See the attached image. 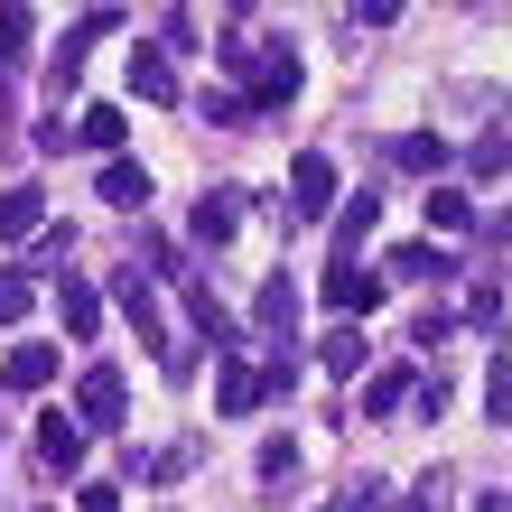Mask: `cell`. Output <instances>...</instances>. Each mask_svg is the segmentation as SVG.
<instances>
[{
	"instance_id": "37",
	"label": "cell",
	"mask_w": 512,
	"mask_h": 512,
	"mask_svg": "<svg viewBox=\"0 0 512 512\" xmlns=\"http://www.w3.org/2000/svg\"><path fill=\"white\" fill-rule=\"evenodd\" d=\"M475 512H512V485H503V494H485V503H475Z\"/></svg>"
},
{
	"instance_id": "15",
	"label": "cell",
	"mask_w": 512,
	"mask_h": 512,
	"mask_svg": "<svg viewBox=\"0 0 512 512\" xmlns=\"http://www.w3.org/2000/svg\"><path fill=\"white\" fill-rule=\"evenodd\" d=\"M38 457H47L56 475H75V466H84V419H66V410H56L47 429H38Z\"/></svg>"
},
{
	"instance_id": "17",
	"label": "cell",
	"mask_w": 512,
	"mask_h": 512,
	"mask_svg": "<svg viewBox=\"0 0 512 512\" xmlns=\"http://www.w3.org/2000/svg\"><path fill=\"white\" fill-rule=\"evenodd\" d=\"M122 131H131V122H122L112 103H84V112H75V140H84V149H103V159H122Z\"/></svg>"
},
{
	"instance_id": "2",
	"label": "cell",
	"mask_w": 512,
	"mask_h": 512,
	"mask_svg": "<svg viewBox=\"0 0 512 512\" xmlns=\"http://www.w3.org/2000/svg\"><path fill=\"white\" fill-rule=\"evenodd\" d=\"M280 215H289V224L336 215V159H326V149H298V159H289V196H280Z\"/></svg>"
},
{
	"instance_id": "30",
	"label": "cell",
	"mask_w": 512,
	"mask_h": 512,
	"mask_svg": "<svg viewBox=\"0 0 512 512\" xmlns=\"http://www.w3.org/2000/svg\"><path fill=\"white\" fill-rule=\"evenodd\" d=\"M112 28H122V10H84V19H75V38H66V56H84L94 38H112Z\"/></svg>"
},
{
	"instance_id": "36",
	"label": "cell",
	"mask_w": 512,
	"mask_h": 512,
	"mask_svg": "<svg viewBox=\"0 0 512 512\" xmlns=\"http://www.w3.org/2000/svg\"><path fill=\"white\" fill-rule=\"evenodd\" d=\"M485 243H503V252H512V215H494V224H485Z\"/></svg>"
},
{
	"instance_id": "10",
	"label": "cell",
	"mask_w": 512,
	"mask_h": 512,
	"mask_svg": "<svg viewBox=\"0 0 512 512\" xmlns=\"http://www.w3.org/2000/svg\"><path fill=\"white\" fill-rule=\"evenodd\" d=\"M56 364H66L56 345H10V354H0V382H10V391H47Z\"/></svg>"
},
{
	"instance_id": "27",
	"label": "cell",
	"mask_w": 512,
	"mask_h": 512,
	"mask_svg": "<svg viewBox=\"0 0 512 512\" xmlns=\"http://www.w3.org/2000/svg\"><path fill=\"white\" fill-rule=\"evenodd\" d=\"M485 410L512 419V354H494V364H485Z\"/></svg>"
},
{
	"instance_id": "19",
	"label": "cell",
	"mask_w": 512,
	"mask_h": 512,
	"mask_svg": "<svg viewBox=\"0 0 512 512\" xmlns=\"http://www.w3.org/2000/svg\"><path fill=\"white\" fill-rule=\"evenodd\" d=\"M401 401H419V373H373L364 382V419H391Z\"/></svg>"
},
{
	"instance_id": "20",
	"label": "cell",
	"mask_w": 512,
	"mask_h": 512,
	"mask_svg": "<svg viewBox=\"0 0 512 512\" xmlns=\"http://www.w3.org/2000/svg\"><path fill=\"white\" fill-rule=\"evenodd\" d=\"M429 233H475V196H457V187H429Z\"/></svg>"
},
{
	"instance_id": "11",
	"label": "cell",
	"mask_w": 512,
	"mask_h": 512,
	"mask_svg": "<svg viewBox=\"0 0 512 512\" xmlns=\"http://www.w3.org/2000/svg\"><path fill=\"white\" fill-rule=\"evenodd\" d=\"M56 317H66V336H75V345H94V326H103V298H94V289H84L75 270H66V280H56Z\"/></svg>"
},
{
	"instance_id": "34",
	"label": "cell",
	"mask_w": 512,
	"mask_h": 512,
	"mask_svg": "<svg viewBox=\"0 0 512 512\" xmlns=\"http://www.w3.org/2000/svg\"><path fill=\"white\" fill-rule=\"evenodd\" d=\"M28 317V280H0V326H19Z\"/></svg>"
},
{
	"instance_id": "26",
	"label": "cell",
	"mask_w": 512,
	"mask_h": 512,
	"mask_svg": "<svg viewBox=\"0 0 512 512\" xmlns=\"http://www.w3.org/2000/svg\"><path fill=\"white\" fill-rule=\"evenodd\" d=\"M66 252H75V233H66V224H47L38 243H28V261H38V270H56V280H66Z\"/></svg>"
},
{
	"instance_id": "7",
	"label": "cell",
	"mask_w": 512,
	"mask_h": 512,
	"mask_svg": "<svg viewBox=\"0 0 512 512\" xmlns=\"http://www.w3.org/2000/svg\"><path fill=\"white\" fill-rule=\"evenodd\" d=\"M289 103H298V56L270 47V56H261V75H252V94H243V112L261 122V112H289Z\"/></svg>"
},
{
	"instance_id": "21",
	"label": "cell",
	"mask_w": 512,
	"mask_h": 512,
	"mask_svg": "<svg viewBox=\"0 0 512 512\" xmlns=\"http://www.w3.org/2000/svg\"><path fill=\"white\" fill-rule=\"evenodd\" d=\"M317 364L326 373H364V326H336V336L317 345Z\"/></svg>"
},
{
	"instance_id": "4",
	"label": "cell",
	"mask_w": 512,
	"mask_h": 512,
	"mask_svg": "<svg viewBox=\"0 0 512 512\" xmlns=\"http://www.w3.org/2000/svg\"><path fill=\"white\" fill-rule=\"evenodd\" d=\"M261 401H270V373L243 364V354H224V364H215V410H224V419H252Z\"/></svg>"
},
{
	"instance_id": "16",
	"label": "cell",
	"mask_w": 512,
	"mask_h": 512,
	"mask_svg": "<svg viewBox=\"0 0 512 512\" xmlns=\"http://www.w3.org/2000/svg\"><path fill=\"white\" fill-rule=\"evenodd\" d=\"M382 224V196H345L336 205V261H354V252H364V233Z\"/></svg>"
},
{
	"instance_id": "18",
	"label": "cell",
	"mask_w": 512,
	"mask_h": 512,
	"mask_svg": "<svg viewBox=\"0 0 512 512\" xmlns=\"http://www.w3.org/2000/svg\"><path fill=\"white\" fill-rule=\"evenodd\" d=\"M391 168L429 177V168H447V140H438V131H401V140H391Z\"/></svg>"
},
{
	"instance_id": "8",
	"label": "cell",
	"mask_w": 512,
	"mask_h": 512,
	"mask_svg": "<svg viewBox=\"0 0 512 512\" xmlns=\"http://www.w3.org/2000/svg\"><path fill=\"white\" fill-rule=\"evenodd\" d=\"M94 196L112 205V215H149V168H140V159H103Z\"/></svg>"
},
{
	"instance_id": "9",
	"label": "cell",
	"mask_w": 512,
	"mask_h": 512,
	"mask_svg": "<svg viewBox=\"0 0 512 512\" xmlns=\"http://www.w3.org/2000/svg\"><path fill=\"white\" fill-rule=\"evenodd\" d=\"M47 233V196L38 187H0V243H38Z\"/></svg>"
},
{
	"instance_id": "25",
	"label": "cell",
	"mask_w": 512,
	"mask_h": 512,
	"mask_svg": "<svg viewBox=\"0 0 512 512\" xmlns=\"http://www.w3.org/2000/svg\"><path fill=\"white\" fill-rule=\"evenodd\" d=\"M466 168H475V177H503V168H512V131H485V140L466 149Z\"/></svg>"
},
{
	"instance_id": "13",
	"label": "cell",
	"mask_w": 512,
	"mask_h": 512,
	"mask_svg": "<svg viewBox=\"0 0 512 512\" xmlns=\"http://www.w3.org/2000/svg\"><path fill=\"white\" fill-rule=\"evenodd\" d=\"M131 94H140V103H177V66H168V47H131Z\"/></svg>"
},
{
	"instance_id": "6",
	"label": "cell",
	"mask_w": 512,
	"mask_h": 512,
	"mask_svg": "<svg viewBox=\"0 0 512 512\" xmlns=\"http://www.w3.org/2000/svg\"><path fill=\"white\" fill-rule=\"evenodd\" d=\"M252 326H261V345H298V289H289V270H270V280H261Z\"/></svg>"
},
{
	"instance_id": "35",
	"label": "cell",
	"mask_w": 512,
	"mask_h": 512,
	"mask_svg": "<svg viewBox=\"0 0 512 512\" xmlns=\"http://www.w3.org/2000/svg\"><path fill=\"white\" fill-rule=\"evenodd\" d=\"M75 512H122V485H84V494H75Z\"/></svg>"
},
{
	"instance_id": "14",
	"label": "cell",
	"mask_w": 512,
	"mask_h": 512,
	"mask_svg": "<svg viewBox=\"0 0 512 512\" xmlns=\"http://www.w3.org/2000/svg\"><path fill=\"white\" fill-rule=\"evenodd\" d=\"M233 224H243V187H215V196L196 205V243H215V252H224V243H233Z\"/></svg>"
},
{
	"instance_id": "3",
	"label": "cell",
	"mask_w": 512,
	"mask_h": 512,
	"mask_svg": "<svg viewBox=\"0 0 512 512\" xmlns=\"http://www.w3.org/2000/svg\"><path fill=\"white\" fill-rule=\"evenodd\" d=\"M122 410H131L122 364H84V373H75V419H84V438H94V429H122Z\"/></svg>"
},
{
	"instance_id": "32",
	"label": "cell",
	"mask_w": 512,
	"mask_h": 512,
	"mask_svg": "<svg viewBox=\"0 0 512 512\" xmlns=\"http://www.w3.org/2000/svg\"><path fill=\"white\" fill-rule=\"evenodd\" d=\"M75 84H84V56H56V66H47V94H56V112H66V94H75Z\"/></svg>"
},
{
	"instance_id": "23",
	"label": "cell",
	"mask_w": 512,
	"mask_h": 512,
	"mask_svg": "<svg viewBox=\"0 0 512 512\" xmlns=\"http://www.w3.org/2000/svg\"><path fill=\"white\" fill-rule=\"evenodd\" d=\"M261 485H289V475H298V438H261Z\"/></svg>"
},
{
	"instance_id": "28",
	"label": "cell",
	"mask_w": 512,
	"mask_h": 512,
	"mask_svg": "<svg viewBox=\"0 0 512 512\" xmlns=\"http://www.w3.org/2000/svg\"><path fill=\"white\" fill-rule=\"evenodd\" d=\"M196 112H205L215 131H243V122H252V112H243V94H196Z\"/></svg>"
},
{
	"instance_id": "22",
	"label": "cell",
	"mask_w": 512,
	"mask_h": 512,
	"mask_svg": "<svg viewBox=\"0 0 512 512\" xmlns=\"http://www.w3.org/2000/svg\"><path fill=\"white\" fill-rule=\"evenodd\" d=\"M28 38H38V19H28V10H0V75L28 66Z\"/></svg>"
},
{
	"instance_id": "1",
	"label": "cell",
	"mask_w": 512,
	"mask_h": 512,
	"mask_svg": "<svg viewBox=\"0 0 512 512\" xmlns=\"http://www.w3.org/2000/svg\"><path fill=\"white\" fill-rule=\"evenodd\" d=\"M112 298H122V317L140 326V345L159 354V373H168V382H187V373H196V354L168 336V317H159V289H149V270H140V261L122 270V280H112Z\"/></svg>"
},
{
	"instance_id": "33",
	"label": "cell",
	"mask_w": 512,
	"mask_h": 512,
	"mask_svg": "<svg viewBox=\"0 0 512 512\" xmlns=\"http://www.w3.org/2000/svg\"><path fill=\"white\" fill-rule=\"evenodd\" d=\"M401 512H447V475H419V485H410V503Z\"/></svg>"
},
{
	"instance_id": "31",
	"label": "cell",
	"mask_w": 512,
	"mask_h": 512,
	"mask_svg": "<svg viewBox=\"0 0 512 512\" xmlns=\"http://www.w3.org/2000/svg\"><path fill=\"white\" fill-rule=\"evenodd\" d=\"M382 503H391V485H373V475H364V485H345L326 512H382Z\"/></svg>"
},
{
	"instance_id": "29",
	"label": "cell",
	"mask_w": 512,
	"mask_h": 512,
	"mask_svg": "<svg viewBox=\"0 0 512 512\" xmlns=\"http://www.w3.org/2000/svg\"><path fill=\"white\" fill-rule=\"evenodd\" d=\"M447 336H457V308H447V298H438V308H429V317H419V326H410V345H429V354H438Z\"/></svg>"
},
{
	"instance_id": "12",
	"label": "cell",
	"mask_w": 512,
	"mask_h": 512,
	"mask_svg": "<svg viewBox=\"0 0 512 512\" xmlns=\"http://www.w3.org/2000/svg\"><path fill=\"white\" fill-rule=\"evenodd\" d=\"M382 280H438V289H447V280H457V261H447L438 243H401V252L382 261Z\"/></svg>"
},
{
	"instance_id": "5",
	"label": "cell",
	"mask_w": 512,
	"mask_h": 512,
	"mask_svg": "<svg viewBox=\"0 0 512 512\" xmlns=\"http://www.w3.org/2000/svg\"><path fill=\"white\" fill-rule=\"evenodd\" d=\"M326 308H336L345 326H354V317H373V308H382V270H364V261H336V270H326Z\"/></svg>"
},
{
	"instance_id": "24",
	"label": "cell",
	"mask_w": 512,
	"mask_h": 512,
	"mask_svg": "<svg viewBox=\"0 0 512 512\" xmlns=\"http://www.w3.org/2000/svg\"><path fill=\"white\" fill-rule=\"evenodd\" d=\"M466 326H485V336L503 326V280H475V289H466Z\"/></svg>"
}]
</instances>
